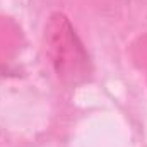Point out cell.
<instances>
[{"label":"cell","instance_id":"obj_1","mask_svg":"<svg viewBox=\"0 0 147 147\" xmlns=\"http://www.w3.org/2000/svg\"><path fill=\"white\" fill-rule=\"evenodd\" d=\"M48 50L51 62L58 75L75 82L79 75H84L87 69V57L82 46L77 43L72 28L65 19L53 21L48 33Z\"/></svg>","mask_w":147,"mask_h":147}]
</instances>
